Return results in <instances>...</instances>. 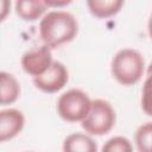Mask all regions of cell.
I'll use <instances>...</instances> for the list:
<instances>
[{
	"label": "cell",
	"instance_id": "cell-2",
	"mask_svg": "<svg viewBox=\"0 0 152 152\" xmlns=\"http://www.w3.org/2000/svg\"><path fill=\"white\" fill-rule=\"evenodd\" d=\"M142 56L132 49L119 51L112 61V75L122 86L137 83L144 72Z\"/></svg>",
	"mask_w": 152,
	"mask_h": 152
},
{
	"label": "cell",
	"instance_id": "cell-5",
	"mask_svg": "<svg viewBox=\"0 0 152 152\" xmlns=\"http://www.w3.org/2000/svg\"><path fill=\"white\" fill-rule=\"evenodd\" d=\"M68 80L69 74L66 68L59 62H53L43 75L33 78V83L44 93H56L66 84Z\"/></svg>",
	"mask_w": 152,
	"mask_h": 152
},
{
	"label": "cell",
	"instance_id": "cell-18",
	"mask_svg": "<svg viewBox=\"0 0 152 152\" xmlns=\"http://www.w3.org/2000/svg\"><path fill=\"white\" fill-rule=\"evenodd\" d=\"M147 75L150 76V75H152V63L150 64V66L147 68Z\"/></svg>",
	"mask_w": 152,
	"mask_h": 152
},
{
	"label": "cell",
	"instance_id": "cell-17",
	"mask_svg": "<svg viewBox=\"0 0 152 152\" xmlns=\"http://www.w3.org/2000/svg\"><path fill=\"white\" fill-rule=\"evenodd\" d=\"M148 33H150V37L152 38V15L148 20Z\"/></svg>",
	"mask_w": 152,
	"mask_h": 152
},
{
	"label": "cell",
	"instance_id": "cell-3",
	"mask_svg": "<svg viewBox=\"0 0 152 152\" xmlns=\"http://www.w3.org/2000/svg\"><path fill=\"white\" fill-rule=\"evenodd\" d=\"M91 107V101L86 93L78 89H71L58 99L57 112L59 116L69 122L83 121Z\"/></svg>",
	"mask_w": 152,
	"mask_h": 152
},
{
	"label": "cell",
	"instance_id": "cell-15",
	"mask_svg": "<svg viewBox=\"0 0 152 152\" xmlns=\"http://www.w3.org/2000/svg\"><path fill=\"white\" fill-rule=\"evenodd\" d=\"M0 6H1L0 18H1V20H4L5 17H6V13L8 12V8H10V6H11V4H10L8 1H6V0H1V1H0Z\"/></svg>",
	"mask_w": 152,
	"mask_h": 152
},
{
	"label": "cell",
	"instance_id": "cell-14",
	"mask_svg": "<svg viewBox=\"0 0 152 152\" xmlns=\"http://www.w3.org/2000/svg\"><path fill=\"white\" fill-rule=\"evenodd\" d=\"M141 107L142 110L152 116V75H150L142 87V96H141Z\"/></svg>",
	"mask_w": 152,
	"mask_h": 152
},
{
	"label": "cell",
	"instance_id": "cell-6",
	"mask_svg": "<svg viewBox=\"0 0 152 152\" xmlns=\"http://www.w3.org/2000/svg\"><path fill=\"white\" fill-rule=\"evenodd\" d=\"M52 63L53 61L51 50L46 45L27 51L21 58L23 69L33 77L43 75L51 66Z\"/></svg>",
	"mask_w": 152,
	"mask_h": 152
},
{
	"label": "cell",
	"instance_id": "cell-11",
	"mask_svg": "<svg viewBox=\"0 0 152 152\" xmlns=\"http://www.w3.org/2000/svg\"><path fill=\"white\" fill-rule=\"evenodd\" d=\"M89 11L97 18H108L116 14L122 5L124 1L121 0H89L87 2Z\"/></svg>",
	"mask_w": 152,
	"mask_h": 152
},
{
	"label": "cell",
	"instance_id": "cell-7",
	"mask_svg": "<svg viewBox=\"0 0 152 152\" xmlns=\"http://www.w3.org/2000/svg\"><path fill=\"white\" fill-rule=\"evenodd\" d=\"M25 124L21 112L17 109H5L0 112V141H6L20 133Z\"/></svg>",
	"mask_w": 152,
	"mask_h": 152
},
{
	"label": "cell",
	"instance_id": "cell-16",
	"mask_svg": "<svg viewBox=\"0 0 152 152\" xmlns=\"http://www.w3.org/2000/svg\"><path fill=\"white\" fill-rule=\"evenodd\" d=\"M45 2L48 6H55V7H61L70 4V1H45Z\"/></svg>",
	"mask_w": 152,
	"mask_h": 152
},
{
	"label": "cell",
	"instance_id": "cell-10",
	"mask_svg": "<svg viewBox=\"0 0 152 152\" xmlns=\"http://www.w3.org/2000/svg\"><path fill=\"white\" fill-rule=\"evenodd\" d=\"M20 95V86L18 81L7 72H0V103H13Z\"/></svg>",
	"mask_w": 152,
	"mask_h": 152
},
{
	"label": "cell",
	"instance_id": "cell-13",
	"mask_svg": "<svg viewBox=\"0 0 152 152\" xmlns=\"http://www.w3.org/2000/svg\"><path fill=\"white\" fill-rule=\"evenodd\" d=\"M101 152H133V148L128 139L124 137H114L103 145Z\"/></svg>",
	"mask_w": 152,
	"mask_h": 152
},
{
	"label": "cell",
	"instance_id": "cell-12",
	"mask_svg": "<svg viewBox=\"0 0 152 152\" xmlns=\"http://www.w3.org/2000/svg\"><path fill=\"white\" fill-rule=\"evenodd\" d=\"M135 144L139 152H152V122H147L138 128Z\"/></svg>",
	"mask_w": 152,
	"mask_h": 152
},
{
	"label": "cell",
	"instance_id": "cell-8",
	"mask_svg": "<svg viewBox=\"0 0 152 152\" xmlns=\"http://www.w3.org/2000/svg\"><path fill=\"white\" fill-rule=\"evenodd\" d=\"M63 152H97L96 142L82 133H72L63 142Z\"/></svg>",
	"mask_w": 152,
	"mask_h": 152
},
{
	"label": "cell",
	"instance_id": "cell-1",
	"mask_svg": "<svg viewBox=\"0 0 152 152\" xmlns=\"http://www.w3.org/2000/svg\"><path fill=\"white\" fill-rule=\"evenodd\" d=\"M78 31V25L74 15L64 11H53L48 13L40 21L39 34L44 45L57 48L64 43L71 42Z\"/></svg>",
	"mask_w": 152,
	"mask_h": 152
},
{
	"label": "cell",
	"instance_id": "cell-9",
	"mask_svg": "<svg viewBox=\"0 0 152 152\" xmlns=\"http://www.w3.org/2000/svg\"><path fill=\"white\" fill-rule=\"evenodd\" d=\"M48 5L42 0H18L15 2L17 14L27 21L38 19L46 10Z\"/></svg>",
	"mask_w": 152,
	"mask_h": 152
},
{
	"label": "cell",
	"instance_id": "cell-4",
	"mask_svg": "<svg viewBox=\"0 0 152 152\" xmlns=\"http://www.w3.org/2000/svg\"><path fill=\"white\" fill-rule=\"evenodd\" d=\"M115 124V112L109 102L104 100L91 101L90 110L82 121V128L93 135L108 133Z\"/></svg>",
	"mask_w": 152,
	"mask_h": 152
}]
</instances>
